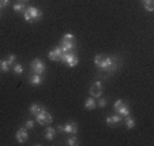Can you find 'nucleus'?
Here are the masks:
<instances>
[{
  "label": "nucleus",
  "mask_w": 154,
  "mask_h": 146,
  "mask_svg": "<svg viewBox=\"0 0 154 146\" xmlns=\"http://www.w3.org/2000/svg\"><path fill=\"white\" fill-rule=\"evenodd\" d=\"M94 63L100 70L105 71L108 75H113L115 71L119 68L120 61L116 56H104L102 53H98L94 57Z\"/></svg>",
  "instance_id": "1"
},
{
  "label": "nucleus",
  "mask_w": 154,
  "mask_h": 146,
  "mask_svg": "<svg viewBox=\"0 0 154 146\" xmlns=\"http://www.w3.org/2000/svg\"><path fill=\"white\" fill-rule=\"evenodd\" d=\"M23 18L27 22H37L42 18V11L38 10L37 7H27L23 11Z\"/></svg>",
  "instance_id": "2"
},
{
  "label": "nucleus",
  "mask_w": 154,
  "mask_h": 146,
  "mask_svg": "<svg viewBox=\"0 0 154 146\" xmlns=\"http://www.w3.org/2000/svg\"><path fill=\"white\" fill-rule=\"evenodd\" d=\"M35 122H37L38 124H41V126H45V124H51V123L53 122V117L47 109L42 108L35 115Z\"/></svg>",
  "instance_id": "3"
},
{
  "label": "nucleus",
  "mask_w": 154,
  "mask_h": 146,
  "mask_svg": "<svg viewBox=\"0 0 154 146\" xmlns=\"http://www.w3.org/2000/svg\"><path fill=\"white\" fill-rule=\"evenodd\" d=\"M60 61H63V63H66V64L68 66V67H75L76 64L79 63V59L78 56L75 55V52H63V55H61V59Z\"/></svg>",
  "instance_id": "4"
},
{
  "label": "nucleus",
  "mask_w": 154,
  "mask_h": 146,
  "mask_svg": "<svg viewBox=\"0 0 154 146\" xmlns=\"http://www.w3.org/2000/svg\"><path fill=\"white\" fill-rule=\"evenodd\" d=\"M30 70H32L33 74H38V75H42L45 71H47V67L44 64V61L41 59H34V60L30 63Z\"/></svg>",
  "instance_id": "5"
},
{
  "label": "nucleus",
  "mask_w": 154,
  "mask_h": 146,
  "mask_svg": "<svg viewBox=\"0 0 154 146\" xmlns=\"http://www.w3.org/2000/svg\"><path fill=\"white\" fill-rule=\"evenodd\" d=\"M122 122H123V116L119 113H115V115H112V116L106 117V124L109 127H117L122 124Z\"/></svg>",
  "instance_id": "6"
},
{
  "label": "nucleus",
  "mask_w": 154,
  "mask_h": 146,
  "mask_svg": "<svg viewBox=\"0 0 154 146\" xmlns=\"http://www.w3.org/2000/svg\"><path fill=\"white\" fill-rule=\"evenodd\" d=\"M90 96L94 97V98H100L102 96V85L100 81L93 83V86L90 88Z\"/></svg>",
  "instance_id": "7"
},
{
  "label": "nucleus",
  "mask_w": 154,
  "mask_h": 146,
  "mask_svg": "<svg viewBox=\"0 0 154 146\" xmlns=\"http://www.w3.org/2000/svg\"><path fill=\"white\" fill-rule=\"evenodd\" d=\"M61 55H63L61 48L60 47H56V48H53L52 51H49V53H48V59H49V60H52V61H60Z\"/></svg>",
  "instance_id": "8"
},
{
  "label": "nucleus",
  "mask_w": 154,
  "mask_h": 146,
  "mask_svg": "<svg viewBox=\"0 0 154 146\" xmlns=\"http://www.w3.org/2000/svg\"><path fill=\"white\" fill-rule=\"evenodd\" d=\"M15 138H17L18 143H25L27 139H29V134H27V130L25 129V127L19 129V130L17 131V134H15Z\"/></svg>",
  "instance_id": "9"
},
{
  "label": "nucleus",
  "mask_w": 154,
  "mask_h": 146,
  "mask_svg": "<svg viewBox=\"0 0 154 146\" xmlns=\"http://www.w3.org/2000/svg\"><path fill=\"white\" fill-rule=\"evenodd\" d=\"M63 132H67V134H76L78 132V124L75 122H70L67 124L63 126Z\"/></svg>",
  "instance_id": "10"
},
{
  "label": "nucleus",
  "mask_w": 154,
  "mask_h": 146,
  "mask_svg": "<svg viewBox=\"0 0 154 146\" xmlns=\"http://www.w3.org/2000/svg\"><path fill=\"white\" fill-rule=\"evenodd\" d=\"M59 47L61 48V51L63 52H72V51H75V47L76 44H72V42H67V41H60V45Z\"/></svg>",
  "instance_id": "11"
},
{
  "label": "nucleus",
  "mask_w": 154,
  "mask_h": 146,
  "mask_svg": "<svg viewBox=\"0 0 154 146\" xmlns=\"http://www.w3.org/2000/svg\"><path fill=\"white\" fill-rule=\"evenodd\" d=\"M29 82L30 85L33 86H38L42 83V75H38V74H32V75L29 76Z\"/></svg>",
  "instance_id": "12"
},
{
  "label": "nucleus",
  "mask_w": 154,
  "mask_h": 146,
  "mask_svg": "<svg viewBox=\"0 0 154 146\" xmlns=\"http://www.w3.org/2000/svg\"><path fill=\"white\" fill-rule=\"evenodd\" d=\"M130 112H131L130 105H128L127 102H124V104H123V105L116 111V113H119V115H122L123 117H125V116H128V115H130Z\"/></svg>",
  "instance_id": "13"
},
{
  "label": "nucleus",
  "mask_w": 154,
  "mask_h": 146,
  "mask_svg": "<svg viewBox=\"0 0 154 146\" xmlns=\"http://www.w3.org/2000/svg\"><path fill=\"white\" fill-rule=\"evenodd\" d=\"M56 129H53V127H48L47 130H45V134H44V137H45V139L47 141H53L55 139V135H56Z\"/></svg>",
  "instance_id": "14"
},
{
  "label": "nucleus",
  "mask_w": 154,
  "mask_h": 146,
  "mask_svg": "<svg viewBox=\"0 0 154 146\" xmlns=\"http://www.w3.org/2000/svg\"><path fill=\"white\" fill-rule=\"evenodd\" d=\"M96 107H97V102H96V100H94V97L86 98V101H85V108L89 109V111H93Z\"/></svg>",
  "instance_id": "15"
},
{
  "label": "nucleus",
  "mask_w": 154,
  "mask_h": 146,
  "mask_svg": "<svg viewBox=\"0 0 154 146\" xmlns=\"http://www.w3.org/2000/svg\"><path fill=\"white\" fill-rule=\"evenodd\" d=\"M42 108H44V107L41 105V104H38V102H34V104H32V105H30L29 112H30V115H33V116H35V115H37L38 112H40Z\"/></svg>",
  "instance_id": "16"
},
{
  "label": "nucleus",
  "mask_w": 154,
  "mask_h": 146,
  "mask_svg": "<svg viewBox=\"0 0 154 146\" xmlns=\"http://www.w3.org/2000/svg\"><path fill=\"white\" fill-rule=\"evenodd\" d=\"M123 122H124L125 127H127V129H130V130H132L135 127V119H134V117H131L130 115H128V116H125V119L123 120Z\"/></svg>",
  "instance_id": "17"
},
{
  "label": "nucleus",
  "mask_w": 154,
  "mask_h": 146,
  "mask_svg": "<svg viewBox=\"0 0 154 146\" xmlns=\"http://www.w3.org/2000/svg\"><path fill=\"white\" fill-rule=\"evenodd\" d=\"M143 7H145L149 12H153L154 11V0H143Z\"/></svg>",
  "instance_id": "18"
},
{
  "label": "nucleus",
  "mask_w": 154,
  "mask_h": 146,
  "mask_svg": "<svg viewBox=\"0 0 154 146\" xmlns=\"http://www.w3.org/2000/svg\"><path fill=\"white\" fill-rule=\"evenodd\" d=\"M63 41H67V42H72V44H76V38L75 36L72 34V33H66L64 34V37L61 38Z\"/></svg>",
  "instance_id": "19"
},
{
  "label": "nucleus",
  "mask_w": 154,
  "mask_h": 146,
  "mask_svg": "<svg viewBox=\"0 0 154 146\" xmlns=\"http://www.w3.org/2000/svg\"><path fill=\"white\" fill-rule=\"evenodd\" d=\"M0 70L4 71V73H8L10 70H11V66H10V63L6 60H0Z\"/></svg>",
  "instance_id": "20"
},
{
  "label": "nucleus",
  "mask_w": 154,
  "mask_h": 146,
  "mask_svg": "<svg viewBox=\"0 0 154 146\" xmlns=\"http://www.w3.org/2000/svg\"><path fill=\"white\" fill-rule=\"evenodd\" d=\"M78 138L75 137V134H72V137H70V138H67V145L68 146H75V145H78Z\"/></svg>",
  "instance_id": "21"
},
{
  "label": "nucleus",
  "mask_w": 154,
  "mask_h": 146,
  "mask_svg": "<svg viewBox=\"0 0 154 146\" xmlns=\"http://www.w3.org/2000/svg\"><path fill=\"white\" fill-rule=\"evenodd\" d=\"M25 10H26V7H25L23 3H17V4H14V11H15V12H23Z\"/></svg>",
  "instance_id": "22"
},
{
  "label": "nucleus",
  "mask_w": 154,
  "mask_h": 146,
  "mask_svg": "<svg viewBox=\"0 0 154 146\" xmlns=\"http://www.w3.org/2000/svg\"><path fill=\"white\" fill-rule=\"evenodd\" d=\"M14 73L17 74V75H20V74L23 73V66L19 64V63H17V64H14Z\"/></svg>",
  "instance_id": "23"
},
{
  "label": "nucleus",
  "mask_w": 154,
  "mask_h": 146,
  "mask_svg": "<svg viewBox=\"0 0 154 146\" xmlns=\"http://www.w3.org/2000/svg\"><path fill=\"white\" fill-rule=\"evenodd\" d=\"M106 104H108L106 98H102V97H100V100L97 101V105H98L100 108H105V107H106Z\"/></svg>",
  "instance_id": "24"
},
{
  "label": "nucleus",
  "mask_w": 154,
  "mask_h": 146,
  "mask_svg": "<svg viewBox=\"0 0 154 146\" xmlns=\"http://www.w3.org/2000/svg\"><path fill=\"white\" fill-rule=\"evenodd\" d=\"M123 104H124V101H123V100H116V101H115V104H113V109H115V112H116L117 109H119L120 107L123 105Z\"/></svg>",
  "instance_id": "25"
},
{
  "label": "nucleus",
  "mask_w": 154,
  "mask_h": 146,
  "mask_svg": "<svg viewBox=\"0 0 154 146\" xmlns=\"http://www.w3.org/2000/svg\"><path fill=\"white\" fill-rule=\"evenodd\" d=\"M33 127H34V120H26V123H25V129L32 130Z\"/></svg>",
  "instance_id": "26"
},
{
  "label": "nucleus",
  "mask_w": 154,
  "mask_h": 146,
  "mask_svg": "<svg viewBox=\"0 0 154 146\" xmlns=\"http://www.w3.org/2000/svg\"><path fill=\"white\" fill-rule=\"evenodd\" d=\"M15 60H17V56H15V55H10L8 59H7V61L10 63V66H11V67L15 64Z\"/></svg>",
  "instance_id": "27"
},
{
  "label": "nucleus",
  "mask_w": 154,
  "mask_h": 146,
  "mask_svg": "<svg viewBox=\"0 0 154 146\" xmlns=\"http://www.w3.org/2000/svg\"><path fill=\"white\" fill-rule=\"evenodd\" d=\"M8 4V0H0V8H3Z\"/></svg>",
  "instance_id": "28"
},
{
  "label": "nucleus",
  "mask_w": 154,
  "mask_h": 146,
  "mask_svg": "<svg viewBox=\"0 0 154 146\" xmlns=\"http://www.w3.org/2000/svg\"><path fill=\"white\" fill-rule=\"evenodd\" d=\"M22 2H29V0H22Z\"/></svg>",
  "instance_id": "29"
},
{
  "label": "nucleus",
  "mask_w": 154,
  "mask_h": 146,
  "mask_svg": "<svg viewBox=\"0 0 154 146\" xmlns=\"http://www.w3.org/2000/svg\"><path fill=\"white\" fill-rule=\"evenodd\" d=\"M0 17H2V12H0Z\"/></svg>",
  "instance_id": "30"
}]
</instances>
